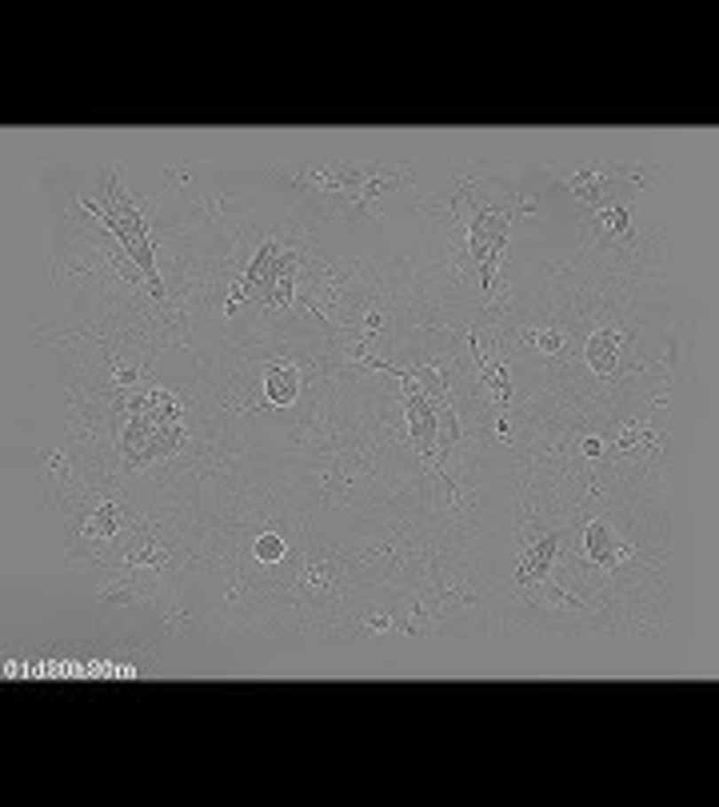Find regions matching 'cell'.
Instances as JSON below:
<instances>
[{"label":"cell","instance_id":"cell-1","mask_svg":"<svg viewBox=\"0 0 719 807\" xmlns=\"http://www.w3.org/2000/svg\"><path fill=\"white\" fill-rule=\"evenodd\" d=\"M416 184V172L412 164H392V161H372V172H368V180L352 192V200H348L344 216L340 220H376L380 212H376V204L384 200V196L392 192H408V188Z\"/></svg>","mask_w":719,"mask_h":807},{"label":"cell","instance_id":"cell-2","mask_svg":"<svg viewBox=\"0 0 719 807\" xmlns=\"http://www.w3.org/2000/svg\"><path fill=\"white\" fill-rule=\"evenodd\" d=\"M129 508L116 496H97L89 508L81 512V520L73 524V532L81 536V544H113L129 536Z\"/></svg>","mask_w":719,"mask_h":807},{"label":"cell","instance_id":"cell-3","mask_svg":"<svg viewBox=\"0 0 719 807\" xmlns=\"http://www.w3.org/2000/svg\"><path fill=\"white\" fill-rule=\"evenodd\" d=\"M556 556H559V532H540L528 536V544L516 556V588H535V584H548L551 572H556Z\"/></svg>","mask_w":719,"mask_h":807},{"label":"cell","instance_id":"cell-4","mask_svg":"<svg viewBox=\"0 0 719 807\" xmlns=\"http://www.w3.org/2000/svg\"><path fill=\"white\" fill-rule=\"evenodd\" d=\"M612 172L607 168H596V164H583V168L567 172L564 176V188L583 212H596L599 204H607V188H612Z\"/></svg>","mask_w":719,"mask_h":807},{"label":"cell","instance_id":"cell-5","mask_svg":"<svg viewBox=\"0 0 719 807\" xmlns=\"http://www.w3.org/2000/svg\"><path fill=\"white\" fill-rule=\"evenodd\" d=\"M172 552L156 540L152 532H129L124 536V552H121V568L124 572H152V568L168 564Z\"/></svg>","mask_w":719,"mask_h":807},{"label":"cell","instance_id":"cell-6","mask_svg":"<svg viewBox=\"0 0 719 807\" xmlns=\"http://www.w3.org/2000/svg\"><path fill=\"white\" fill-rule=\"evenodd\" d=\"M583 552H588L591 564L599 568H615L620 560H628V544H620V536L612 532L607 524H599V520H591L588 528H583Z\"/></svg>","mask_w":719,"mask_h":807},{"label":"cell","instance_id":"cell-7","mask_svg":"<svg viewBox=\"0 0 719 807\" xmlns=\"http://www.w3.org/2000/svg\"><path fill=\"white\" fill-rule=\"evenodd\" d=\"M620 348H623V336L620 332H591L588 340H583V360H588V368L596 372V376H612L615 368H620Z\"/></svg>","mask_w":719,"mask_h":807},{"label":"cell","instance_id":"cell-8","mask_svg":"<svg viewBox=\"0 0 719 807\" xmlns=\"http://www.w3.org/2000/svg\"><path fill=\"white\" fill-rule=\"evenodd\" d=\"M264 400L268 408H288L300 400V372L292 364H268L264 368Z\"/></svg>","mask_w":719,"mask_h":807},{"label":"cell","instance_id":"cell-9","mask_svg":"<svg viewBox=\"0 0 719 807\" xmlns=\"http://www.w3.org/2000/svg\"><path fill=\"white\" fill-rule=\"evenodd\" d=\"M596 224L604 228L612 240H620V244H631L636 240V216H631V208L628 204H620V200H607V204H599L596 212Z\"/></svg>","mask_w":719,"mask_h":807},{"label":"cell","instance_id":"cell-10","mask_svg":"<svg viewBox=\"0 0 719 807\" xmlns=\"http://www.w3.org/2000/svg\"><path fill=\"white\" fill-rule=\"evenodd\" d=\"M655 440H660V432L652 428L647 420H631L620 428V452H652Z\"/></svg>","mask_w":719,"mask_h":807},{"label":"cell","instance_id":"cell-11","mask_svg":"<svg viewBox=\"0 0 719 807\" xmlns=\"http://www.w3.org/2000/svg\"><path fill=\"white\" fill-rule=\"evenodd\" d=\"M252 556H256V564H280V560L288 556V544H284L276 532H260L256 544H252Z\"/></svg>","mask_w":719,"mask_h":807},{"label":"cell","instance_id":"cell-12","mask_svg":"<svg viewBox=\"0 0 719 807\" xmlns=\"http://www.w3.org/2000/svg\"><path fill=\"white\" fill-rule=\"evenodd\" d=\"M524 344L540 348V352H548V356H559V352H564V332H556V328H524Z\"/></svg>","mask_w":719,"mask_h":807},{"label":"cell","instance_id":"cell-13","mask_svg":"<svg viewBox=\"0 0 719 807\" xmlns=\"http://www.w3.org/2000/svg\"><path fill=\"white\" fill-rule=\"evenodd\" d=\"M41 464H44V484L49 488H57L60 480H68V456L65 452H44Z\"/></svg>","mask_w":719,"mask_h":807},{"label":"cell","instance_id":"cell-14","mask_svg":"<svg viewBox=\"0 0 719 807\" xmlns=\"http://www.w3.org/2000/svg\"><path fill=\"white\" fill-rule=\"evenodd\" d=\"M580 452L588 456V460H599V456H604V444H599V436H583Z\"/></svg>","mask_w":719,"mask_h":807},{"label":"cell","instance_id":"cell-15","mask_svg":"<svg viewBox=\"0 0 719 807\" xmlns=\"http://www.w3.org/2000/svg\"><path fill=\"white\" fill-rule=\"evenodd\" d=\"M392 628V620H388V615H372V620H368V631H372V636H380V631H388Z\"/></svg>","mask_w":719,"mask_h":807},{"label":"cell","instance_id":"cell-16","mask_svg":"<svg viewBox=\"0 0 719 807\" xmlns=\"http://www.w3.org/2000/svg\"><path fill=\"white\" fill-rule=\"evenodd\" d=\"M364 328H368V332H380V328H384V316H380V312H368Z\"/></svg>","mask_w":719,"mask_h":807},{"label":"cell","instance_id":"cell-17","mask_svg":"<svg viewBox=\"0 0 719 807\" xmlns=\"http://www.w3.org/2000/svg\"><path fill=\"white\" fill-rule=\"evenodd\" d=\"M496 432H500V440H508V416H500V420H496Z\"/></svg>","mask_w":719,"mask_h":807}]
</instances>
